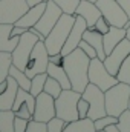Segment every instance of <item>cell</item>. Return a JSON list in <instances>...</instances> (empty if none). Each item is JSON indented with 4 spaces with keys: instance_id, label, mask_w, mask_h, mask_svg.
I'll list each match as a JSON object with an SVG mask.
<instances>
[{
    "instance_id": "cell-1",
    "label": "cell",
    "mask_w": 130,
    "mask_h": 132,
    "mask_svg": "<svg viewBox=\"0 0 130 132\" xmlns=\"http://www.w3.org/2000/svg\"><path fill=\"white\" fill-rule=\"evenodd\" d=\"M90 60L87 57V54L81 49L77 48L75 51H72L70 54L64 55L63 59V68L66 69L69 80L72 83V89L78 91V92H84V89L89 85V66Z\"/></svg>"
},
{
    "instance_id": "cell-2",
    "label": "cell",
    "mask_w": 130,
    "mask_h": 132,
    "mask_svg": "<svg viewBox=\"0 0 130 132\" xmlns=\"http://www.w3.org/2000/svg\"><path fill=\"white\" fill-rule=\"evenodd\" d=\"M77 20V15H72V14H64L60 17V20L57 22V25L52 28V31L46 35L44 38V45L49 51V55H55V54H60L63 46H64L66 40L70 34V29L73 26Z\"/></svg>"
},
{
    "instance_id": "cell-3",
    "label": "cell",
    "mask_w": 130,
    "mask_h": 132,
    "mask_svg": "<svg viewBox=\"0 0 130 132\" xmlns=\"http://www.w3.org/2000/svg\"><path fill=\"white\" fill-rule=\"evenodd\" d=\"M106 95V111L109 115L119 117L126 109H129L130 101V85L118 81L115 86L104 92Z\"/></svg>"
},
{
    "instance_id": "cell-4",
    "label": "cell",
    "mask_w": 130,
    "mask_h": 132,
    "mask_svg": "<svg viewBox=\"0 0 130 132\" xmlns=\"http://www.w3.org/2000/svg\"><path fill=\"white\" fill-rule=\"evenodd\" d=\"M81 98V92L73 89H63L61 94L55 98V109L57 117L63 118L64 121L70 123L80 118L78 115V100Z\"/></svg>"
},
{
    "instance_id": "cell-5",
    "label": "cell",
    "mask_w": 130,
    "mask_h": 132,
    "mask_svg": "<svg viewBox=\"0 0 130 132\" xmlns=\"http://www.w3.org/2000/svg\"><path fill=\"white\" fill-rule=\"evenodd\" d=\"M38 35H35L34 32H31L29 29L25 34L20 35V42L18 45L15 46V49L11 52L12 54V65L22 71L26 69L28 62H29V57H31V52H32L35 43L38 42Z\"/></svg>"
},
{
    "instance_id": "cell-6",
    "label": "cell",
    "mask_w": 130,
    "mask_h": 132,
    "mask_svg": "<svg viewBox=\"0 0 130 132\" xmlns=\"http://www.w3.org/2000/svg\"><path fill=\"white\" fill-rule=\"evenodd\" d=\"M89 83H94L98 86L101 91H107L112 86H115L118 83V78L115 75H112L107 68L104 66V62L99 59H92L90 60V66H89Z\"/></svg>"
},
{
    "instance_id": "cell-7",
    "label": "cell",
    "mask_w": 130,
    "mask_h": 132,
    "mask_svg": "<svg viewBox=\"0 0 130 132\" xmlns=\"http://www.w3.org/2000/svg\"><path fill=\"white\" fill-rule=\"evenodd\" d=\"M83 98H86L89 101V114L87 117L92 118L94 121L107 115V111H106V95H104V91H101L98 86H95L94 83H89L87 88L84 89V92L81 94Z\"/></svg>"
},
{
    "instance_id": "cell-8",
    "label": "cell",
    "mask_w": 130,
    "mask_h": 132,
    "mask_svg": "<svg viewBox=\"0 0 130 132\" xmlns=\"http://www.w3.org/2000/svg\"><path fill=\"white\" fill-rule=\"evenodd\" d=\"M49 51L44 45L43 40H38L34 46L32 52H31V57H29V62L28 66L25 69L26 75L29 78H32L34 75L37 74H41V72H46L48 71V66H49Z\"/></svg>"
},
{
    "instance_id": "cell-9",
    "label": "cell",
    "mask_w": 130,
    "mask_h": 132,
    "mask_svg": "<svg viewBox=\"0 0 130 132\" xmlns=\"http://www.w3.org/2000/svg\"><path fill=\"white\" fill-rule=\"evenodd\" d=\"M29 8L28 0H0V23L15 25Z\"/></svg>"
},
{
    "instance_id": "cell-10",
    "label": "cell",
    "mask_w": 130,
    "mask_h": 132,
    "mask_svg": "<svg viewBox=\"0 0 130 132\" xmlns=\"http://www.w3.org/2000/svg\"><path fill=\"white\" fill-rule=\"evenodd\" d=\"M97 6L101 11V15L106 17L112 26L124 28L126 22L129 20L126 11L123 9L118 0H97Z\"/></svg>"
},
{
    "instance_id": "cell-11",
    "label": "cell",
    "mask_w": 130,
    "mask_h": 132,
    "mask_svg": "<svg viewBox=\"0 0 130 132\" xmlns=\"http://www.w3.org/2000/svg\"><path fill=\"white\" fill-rule=\"evenodd\" d=\"M129 54H130V40L126 37L124 40H121V42L113 48V51H112L110 54L106 55V59L103 60V62H104V66L107 68V71H109L112 75L116 77V74H118L121 65H123V62L127 59Z\"/></svg>"
},
{
    "instance_id": "cell-12",
    "label": "cell",
    "mask_w": 130,
    "mask_h": 132,
    "mask_svg": "<svg viewBox=\"0 0 130 132\" xmlns=\"http://www.w3.org/2000/svg\"><path fill=\"white\" fill-rule=\"evenodd\" d=\"M57 117L55 109V98L49 95L48 92H41L35 97V111H34V120L48 123L51 118Z\"/></svg>"
},
{
    "instance_id": "cell-13",
    "label": "cell",
    "mask_w": 130,
    "mask_h": 132,
    "mask_svg": "<svg viewBox=\"0 0 130 132\" xmlns=\"http://www.w3.org/2000/svg\"><path fill=\"white\" fill-rule=\"evenodd\" d=\"M63 15V11L61 8L54 2V0H48V5H46V9L41 15V19L37 22V25L34 26L35 29H38L40 32L43 34L44 37L52 31V28L57 25V22L60 20V17Z\"/></svg>"
},
{
    "instance_id": "cell-14",
    "label": "cell",
    "mask_w": 130,
    "mask_h": 132,
    "mask_svg": "<svg viewBox=\"0 0 130 132\" xmlns=\"http://www.w3.org/2000/svg\"><path fill=\"white\" fill-rule=\"evenodd\" d=\"M86 29H87V22L81 15H77V20H75V23H73V26L70 29V34H69V37L66 40L63 49H61L63 55L70 54L72 51H75L80 46V42L83 40V34H84Z\"/></svg>"
},
{
    "instance_id": "cell-15",
    "label": "cell",
    "mask_w": 130,
    "mask_h": 132,
    "mask_svg": "<svg viewBox=\"0 0 130 132\" xmlns=\"http://www.w3.org/2000/svg\"><path fill=\"white\" fill-rule=\"evenodd\" d=\"M75 15H81L87 22V28L95 29V23H97L98 19L101 17V11L97 6V3L87 2V0H81L80 5H78V8H77Z\"/></svg>"
},
{
    "instance_id": "cell-16",
    "label": "cell",
    "mask_w": 130,
    "mask_h": 132,
    "mask_svg": "<svg viewBox=\"0 0 130 132\" xmlns=\"http://www.w3.org/2000/svg\"><path fill=\"white\" fill-rule=\"evenodd\" d=\"M46 5H48V2H41V3H38V5H34L31 6L29 9H28V12L15 23L17 26H23V28H26V29H29V28H32L37 25V22L41 19V15H43V12H44V9H46Z\"/></svg>"
},
{
    "instance_id": "cell-17",
    "label": "cell",
    "mask_w": 130,
    "mask_h": 132,
    "mask_svg": "<svg viewBox=\"0 0 130 132\" xmlns=\"http://www.w3.org/2000/svg\"><path fill=\"white\" fill-rule=\"evenodd\" d=\"M12 26L9 23H0V51L3 52H12L20 42V37L11 35Z\"/></svg>"
},
{
    "instance_id": "cell-18",
    "label": "cell",
    "mask_w": 130,
    "mask_h": 132,
    "mask_svg": "<svg viewBox=\"0 0 130 132\" xmlns=\"http://www.w3.org/2000/svg\"><path fill=\"white\" fill-rule=\"evenodd\" d=\"M126 34L127 31L124 28H119V26H110L109 32L103 35V40H104V51H106V55L110 54L113 51V48L126 38Z\"/></svg>"
},
{
    "instance_id": "cell-19",
    "label": "cell",
    "mask_w": 130,
    "mask_h": 132,
    "mask_svg": "<svg viewBox=\"0 0 130 132\" xmlns=\"http://www.w3.org/2000/svg\"><path fill=\"white\" fill-rule=\"evenodd\" d=\"M18 88H20L18 83L9 75L8 77V88L5 89V92L0 94V111L2 109H12L17 92H18Z\"/></svg>"
},
{
    "instance_id": "cell-20",
    "label": "cell",
    "mask_w": 130,
    "mask_h": 132,
    "mask_svg": "<svg viewBox=\"0 0 130 132\" xmlns=\"http://www.w3.org/2000/svg\"><path fill=\"white\" fill-rule=\"evenodd\" d=\"M83 40H86L87 43H90L95 51L98 54V59L99 60H104L106 59V51H104V40H103V34L98 32L97 29H90L87 28L84 34H83Z\"/></svg>"
},
{
    "instance_id": "cell-21",
    "label": "cell",
    "mask_w": 130,
    "mask_h": 132,
    "mask_svg": "<svg viewBox=\"0 0 130 132\" xmlns=\"http://www.w3.org/2000/svg\"><path fill=\"white\" fill-rule=\"evenodd\" d=\"M48 75H51L52 78H55L63 89H72V83L69 80V75L66 72V69L63 68V65H57V63H52L49 62V66H48Z\"/></svg>"
},
{
    "instance_id": "cell-22",
    "label": "cell",
    "mask_w": 130,
    "mask_h": 132,
    "mask_svg": "<svg viewBox=\"0 0 130 132\" xmlns=\"http://www.w3.org/2000/svg\"><path fill=\"white\" fill-rule=\"evenodd\" d=\"M63 132H97V128H95V121L87 117L67 123Z\"/></svg>"
},
{
    "instance_id": "cell-23",
    "label": "cell",
    "mask_w": 130,
    "mask_h": 132,
    "mask_svg": "<svg viewBox=\"0 0 130 132\" xmlns=\"http://www.w3.org/2000/svg\"><path fill=\"white\" fill-rule=\"evenodd\" d=\"M15 112L12 109H2L0 111V132H14Z\"/></svg>"
},
{
    "instance_id": "cell-24",
    "label": "cell",
    "mask_w": 130,
    "mask_h": 132,
    "mask_svg": "<svg viewBox=\"0 0 130 132\" xmlns=\"http://www.w3.org/2000/svg\"><path fill=\"white\" fill-rule=\"evenodd\" d=\"M9 75L18 83V86L22 88V89H26V91H29L31 89V83H32V78H29L28 75H26V72L25 71H22V69H18V68H15V66L12 65L11 66V69H9Z\"/></svg>"
},
{
    "instance_id": "cell-25",
    "label": "cell",
    "mask_w": 130,
    "mask_h": 132,
    "mask_svg": "<svg viewBox=\"0 0 130 132\" xmlns=\"http://www.w3.org/2000/svg\"><path fill=\"white\" fill-rule=\"evenodd\" d=\"M11 66H12V54L0 51V83L8 80Z\"/></svg>"
},
{
    "instance_id": "cell-26",
    "label": "cell",
    "mask_w": 130,
    "mask_h": 132,
    "mask_svg": "<svg viewBox=\"0 0 130 132\" xmlns=\"http://www.w3.org/2000/svg\"><path fill=\"white\" fill-rule=\"evenodd\" d=\"M48 72H41V74H37L32 77V83H31V89L29 92L32 94L34 97H37L38 94H41L44 91V83L48 80Z\"/></svg>"
},
{
    "instance_id": "cell-27",
    "label": "cell",
    "mask_w": 130,
    "mask_h": 132,
    "mask_svg": "<svg viewBox=\"0 0 130 132\" xmlns=\"http://www.w3.org/2000/svg\"><path fill=\"white\" fill-rule=\"evenodd\" d=\"M61 91H63L61 85H60L55 78H52V77L49 75L48 80H46V83H44V92H48L49 95H52L54 98H57V97L61 94Z\"/></svg>"
},
{
    "instance_id": "cell-28",
    "label": "cell",
    "mask_w": 130,
    "mask_h": 132,
    "mask_svg": "<svg viewBox=\"0 0 130 132\" xmlns=\"http://www.w3.org/2000/svg\"><path fill=\"white\" fill-rule=\"evenodd\" d=\"M54 2L61 8V11H63L64 14H72V15H75L77 8H78V5H80L81 0H54Z\"/></svg>"
},
{
    "instance_id": "cell-29",
    "label": "cell",
    "mask_w": 130,
    "mask_h": 132,
    "mask_svg": "<svg viewBox=\"0 0 130 132\" xmlns=\"http://www.w3.org/2000/svg\"><path fill=\"white\" fill-rule=\"evenodd\" d=\"M116 78H118V81L129 83L130 85V54L127 55V59L123 62V65H121L118 74H116Z\"/></svg>"
},
{
    "instance_id": "cell-30",
    "label": "cell",
    "mask_w": 130,
    "mask_h": 132,
    "mask_svg": "<svg viewBox=\"0 0 130 132\" xmlns=\"http://www.w3.org/2000/svg\"><path fill=\"white\" fill-rule=\"evenodd\" d=\"M110 125H118V117H113V115H104V117H101V118H98L95 120V128H97V131H104L107 126H110Z\"/></svg>"
},
{
    "instance_id": "cell-31",
    "label": "cell",
    "mask_w": 130,
    "mask_h": 132,
    "mask_svg": "<svg viewBox=\"0 0 130 132\" xmlns=\"http://www.w3.org/2000/svg\"><path fill=\"white\" fill-rule=\"evenodd\" d=\"M66 125H67V121H64V120L60 118V117H54V118H51V120L46 123L48 132H63L64 128H66Z\"/></svg>"
},
{
    "instance_id": "cell-32",
    "label": "cell",
    "mask_w": 130,
    "mask_h": 132,
    "mask_svg": "<svg viewBox=\"0 0 130 132\" xmlns=\"http://www.w3.org/2000/svg\"><path fill=\"white\" fill-rule=\"evenodd\" d=\"M121 132H130V109H126L119 117H118V125Z\"/></svg>"
},
{
    "instance_id": "cell-33",
    "label": "cell",
    "mask_w": 130,
    "mask_h": 132,
    "mask_svg": "<svg viewBox=\"0 0 130 132\" xmlns=\"http://www.w3.org/2000/svg\"><path fill=\"white\" fill-rule=\"evenodd\" d=\"M26 132H48V126L46 123L43 121H37V120H29V125H28V129Z\"/></svg>"
},
{
    "instance_id": "cell-34",
    "label": "cell",
    "mask_w": 130,
    "mask_h": 132,
    "mask_svg": "<svg viewBox=\"0 0 130 132\" xmlns=\"http://www.w3.org/2000/svg\"><path fill=\"white\" fill-rule=\"evenodd\" d=\"M110 26H112V25H110V23L107 22V19H106V17H103V15H101L99 19H98V20H97V23H95V29H97L98 32H101L103 35L109 32Z\"/></svg>"
},
{
    "instance_id": "cell-35",
    "label": "cell",
    "mask_w": 130,
    "mask_h": 132,
    "mask_svg": "<svg viewBox=\"0 0 130 132\" xmlns=\"http://www.w3.org/2000/svg\"><path fill=\"white\" fill-rule=\"evenodd\" d=\"M89 109H90V106H89V101L86 98H81L78 100V115H80V118H87V114H89Z\"/></svg>"
},
{
    "instance_id": "cell-36",
    "label": "cell",
    "mask_w": 130,
    "mask_h": 132,
    "mask_svg": "<svg viewBox=\"0 0 130 132\" xmlns=\"http://www.w3.org/2000/svg\"><path fill=\"white\" fill-rule=\"evenodd\" d=\"M78 48H81V49H83V51L87 54V57H89V59H97V57H98V54H97V51H95V48H94L90 43H87L86 40H81Z\"/></svg>"
},
{
    "instance_id": "cell-37",
    "label": "cell",
    "mask_w": 130,
    "mask_h": 132,
    "mask_svg": "<svg viewBox=\"0 0 130 132\" xmlns=\"http://www.w3.org/2000/svg\"><path fill=\"white\" fill-rule=\"evenodd\" d=\"M28 125H29V120H26V118H22V117H17V115H15V121H14V132H26Z\"/></svg>"
},
{
    "instance_id": "cell-38",
    "label": "cell",
    "mask_w": 130,
    "mask_h": 132,
    "mask_svg": "<svg viewBox=\"0 0 130 132\" xmlns=\"http://www.w3.org/2000/svg\"><path fill=\"white\" fill-rule=\"evenodd\" d=\"M28 31L26 28H23V26H17V25H14L12 26V29H11V35L12 37H20L22 34H25Z\"/></svg>"
},
{
    "instance_id": "cell-39",
    "label": "cell",
    "mask_w": 130,
    "mask_h": 132,
    "mask_svg": "<svg viewBox=\"0 0 130 132\" xmlns=\"http://www.w3.org/2000/svg\"><path fill=\"white\" fill-rule=\"evenodd\" d=\"M63 59H64V55L60 52V54L51 55V57H49V62H52V63H57V65H63Z\"/></svg>"
},
{
    "instance_id": "cell-40",
    "label": "cell",
    "mask_w": 130,
    "mask_h": 132,
    "mask_svg": "<svg viewBox=\"0 0 130 132\" xmlns=\"http://www.w3.org/2000/svg\"><path fill=\"white\" fill-rule=\"evenodd\" d=\"M118 2L123 6V9L126 11V14H127V17H129V20H130V0H118Z\"/></svg>"
},
{
    "instance_id": "cell-41",
    "label": "cell",
    "mask_w": 130,
    "mask_h": 132,
    "mask_svg": "<svg viewBox=\"0 0 130 132\" xmlns=\"http://www.w3.org/2000/svg\"><path fill=\"white\" fill-rule=\"evenodd\" d=\"M104 131H106V132H121V131H119V128H118L116 125H110V126H107Z\"/></svg>"
},
{
    "instance_id": "cell-42",
    "label": "cell",
    "mask_w": 130,
    "mask_h": 132,
    "mask_svg": "<svg viewBox=\"0 0 130 132\" xmlns=\"http://www.w3.org/2000/svg\"><path fill=\"white\" fill-rule=\"evenodd\" d=\"M6 88H8V80H5V81H2V83H0V94H2V92H5V89H6Z\"/></svg>"
},
{
    "instance_id": "cell-43",
    "label": "cell",
    "mask_w": 130,
    "mask_h": 132,
    "mask_svg": "<svg viewBox=\"0 0 130 132\" xmlns=\"http://www.w3.org/2000/svg\"><path fill=\"white\" fill-rule=\"evenodd\" d=\"M41 2H46V0H28L29 6H34V5H38V3H41Z\"/></svg>"
},
{
    "instance_id": "cell-44",
    "label": "cell",
    "mask_w": 130,
    "mask_h": 132,
    "mask_svg": "<svg viewBox=\"0 0 130 132\" xmlns=\"http://www.w3.org/2000/svg\"><path fill=\"white\" fill-rule=\"evenodd\" d=\"M126 37H127V38H129V40H130V28H129V29H127V34H126Z\"/></svg>"
},
{
    "instance_id": "cell-45",
    "label": "cell",
    "mask_w": 130,
    "mask_h": 132,
    "mask_svg": "<svg viewBox=\"0 0 130 132\" xmlns=\"http://www.w3.org/2000/svg\"><path fill=\"white\" fill-rule=\"evenodd\" d=\"M87 2H94V3H97V0H87Z\"/></svg>"
},
{
    "instance_id": "cell-46",
    "label": "cell",
    "mask_w": 130,
    "mask_h": 132,
    "mask_svg": "<svg viewBox=\"0 0 130 132\" xmlns=\"http://www.w3.org/2000/svg\"><path fill=\"white\" fill-rule=\"evenodd\" d=\"M129 109H130V101H129Z\"/></svg>"
},
{
    "instance_id": "cell-47",
    "label": "cell",
    "mask_w": 130,
    "mask_h": 132,
    "mask_svg": "<svg viewBox=\"0 0 130 132\" xmlns=\"http://www.w3.org/2000/svg\"><path fill=\"white\" fill-rule=\"evenodd\" d=\"M46 2H48V0H46Z\"/></svg>"
}]
</instances>
